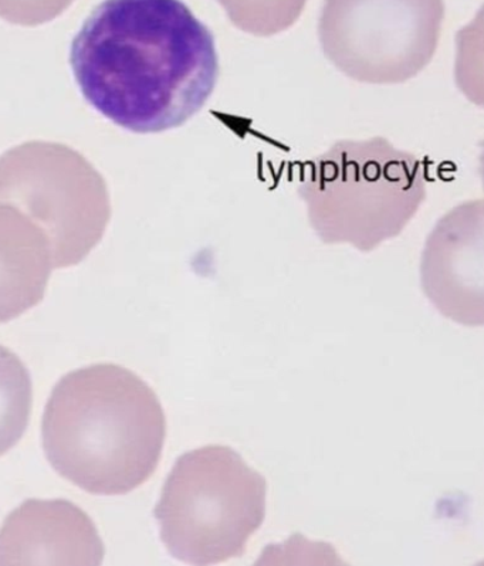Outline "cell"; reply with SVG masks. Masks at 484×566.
Listing matches in <instances>:
<instances>
[{"instance_id":"1","label":"cell","mask_w":484,"mask_h":566,"mask_svg":"<svg viewBox=\"0 0 484 566\" xmlns=\"http://www.w3.org/2000/svg\"><path fill=\"white\" fill-rule=\"evenodd\" d=\"M70 64L86 102L136 134L182 127L219 80L213 34L182 0H104L74 38Z\"/></svg>"},{"instance_id":"2","label":"cell","mask_w":484,"mask_h":566,"mask_svg":"<svg viewBox=\"0 0 484 566\" xmlns=\"http://www.w3.org/2000/svg\"><path fill=\"white\" fill-rule=\"evenodd\" d=\"M165 438L167 419L157 394L119 365L67 374L44 410L49 463L90 494L123 495L141 488L156 473Z\"/></svg>"},{"instance_id":"3","label":"cell","mask_w":484,"mask_h":566,"mask_svg":"<svg viewBox=\"0 0 484 566\" xmlns=\"http://www.w3.org/2000/svg\"><path fill=\"white\" fill-rule=\"evenodd\" d=\"M425 159L387 138L343 139L303 165L298 195L326 244L361 252L399 237L427 199Z\"/></svg>"},{"instance_id":"4","label":"cell","mask_w":484,"mask_h":566,"mask_svg":"<svg viewBox=\"0 0 484 566\" xmlns=\"http://www.w3.org/2000/svg\"><path fill=\"white\" fill-rule=\"evenodd\" d=\"M267 482L229 446L191 450L175 463L154 515L172 557L191 565L241 558L266 518Z\"/></svg>"},{"instance_id":"5","label":"cell","mask_w":484,"mask_h":566,"mask_svg":"<svg viewBox=\"0 0 484 566\" xmlns=\"http://www.w3.org/2000/svg\"><path fill=\"white\" fill-rule=\"evenodd\" d=\"M0 203L23 209L43 229L54 269L83 262L109 219L102 177L77 153L54 144L30 143L0 158Z\"/></svg>"},{"instance_id":"6","label":"cell","mask_w":484,"mask_h":566,"mask_svg":"<svg viewBox=\"0 0 484 566\" xmlns=\"http://www.w3.org/2000/svg\"><path fill=\"white\" fill-rule=\"evenodd\" d=\"M443 0H324L318 39L324 56L359 83L417 77L441 42Z\"/></svg>"},{"instance_id":"7","label":"cell","mask_w":484,"mask_h":566,"mask_svg":"<svg viewBox=\"0 0 484 566\" xmlns=\"http://www.w3.org/2000/svg\"><path fill=\"white\" fill-rule=\"evenodd\" d=\"M483 200L457 205L436 223L422 254L421 279L438 312L467 327L484 323Z\"/></svg>"},{"instance_id":"8","label":"cell","mask_w":484,"mask_h":566,"mask_svg":"<svg viewBox=\"0 0 484 566\" xmlns=\"http://www.w3.org/2000/svg\"><path fill=\"white\" fill-rule=\"evenodd\" d=\"M96 525L66 500H29L0 528V565H99Z\"/></svg>"},{"instance_id":"9","label":"cell","mask_w":484,"mask_h":566,"mask_svg":"<svg viewBox=\"0 0 484 566\" xmlns=\"http://www.w3.org/2000/svg\"><path fill=\"white\" fill-rule=\"evenodd\" d=\"M53 269L43 229L19 209L0 203V323L42 302Z\"/></svg>"},{"instance_id":"10","label":"cell","mask_w":484,"mask_h":566,"mask_svg":"<svg viewBox=\"0 0 484 566\" xmlns=\"http://www.w3.org/2000/svg\"><path fill=\"white\" fill-rule=\"evenodd\" d=\"M32 379L17 354L0 345V455L27 432L32 415Z\"/></svg>"},{"instance_id":"11","label":"cell","mask_w":484,"mask_h":566,"mask_svg":"<svg viewBox=\"0 0 484 566\" xmlns=\"http://www.w3.org/2000/svg\"><path fill=\"white\" fill-rule=\"evenodd\" d=\"M234 28L257 38L286 32L301 19L307 0H218Z\"/></svg>"},{"instance_id":"12","label":"cell","mask_w":484,"mask_h":566,"mask_svg":"<svg viewBox=\"0 0 484 566\" xmlns=\"http://www.w3.org/2000/svg\"><path fill=\"white\" fill-rule=\"evenodd\" d=\"M73 0H0V18L23 27H36L62 14Z\"/></svg>"}]
</instances>
